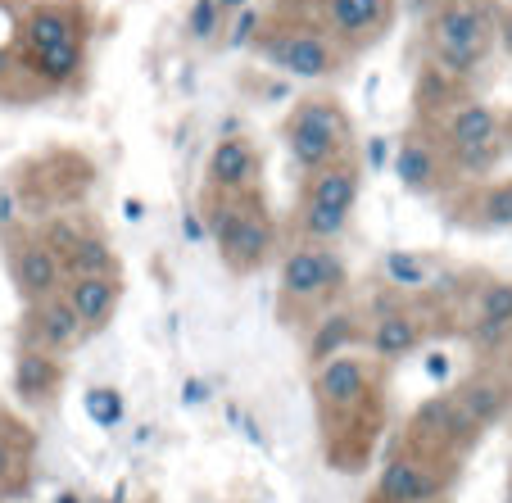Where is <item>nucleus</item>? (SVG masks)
<instances>
[{"label":"nucleus","mask_w":512,"mask_h":503,"mask_svg":"<svg viewBox=\"0 0 512 503\" xmlns=\"http://www.w3.org/2000/svg\"><path fill=\"white\" fill-rule=\"evenodd\" d=\"M313 404L322 417V440H327V463L340 472L363 467L381 431V363L368 354L345 349L313 368Z\"/></svg>","instance_id":"nucleus-1"},{"label":"nucleus","mask_w":512,"mask_h":503,"mask_svg":"<svg viewBox=\"0 0 512 503\" xmlns=\"http://www.w3.org/2000/svg\"><path fill=\"white\" fill-rule=\"evenodd\" d=\"M204 232L232 272H259L277 250V218L259 191L241 195H204Z\"/></svg>","instance_id":"nucleus-2"},{"label":"nucleus","mask_w":512,"mask_h":503,"mask_svg":"<svg viewBox=\"0 0 512 503\" xmlns=\"http://www.w3.org/2000/svg\"><path fill=\"white\" fill-rule=\"evenodd\" d=\"M349 286V268L336 245L295 241L281 254L277 272V304L286 322H318L327 309H336Z\"/></svg>","instance_id":"nucleus-3"},{"label":"nucleus","mask_w":512,"mask_h":503,"mask_svg":"<svg viewBox=\"0 0 512 503\" xmlns=\"http://www.w3.org/2000/svg\"><path fill=\"white\" fill-rule=\"evenodd\" d=\"M494 41V14L485 0H445L426 23V55L445 82L472 78Z\"/></svg>","instance_id":"nucleus-4"},{"label":"nucleus","mask_w":512,"mask_h":503,"mask_svg":"<svg viewBox=\"0 0 512 503\" xmlns=\"http://www.w3.org/2000/svg\"><path fill=\"white\" fill-rule=\"evenodd\" d=\"M281 141L290 150V164L300 168V177L322 173V168L340 164L354 155V123H349L345 105L336 96H304L281 123Z\"/></svg>","instance_id":"nucleus-5"},{"label":"nucleus","mask_w":512,"mask_h":503,"mask_svg":"<svg viewBox=\"0 0 512 503\" xmlns=\"http://www.w3.org/2000/svg\"><path fill=\"white\" fill-rule=\"evenodd\" d=\"M363 195V164L340 159V164L309 173L300 186V213H295V232L309 245H336V236L349 227Z\"/></svg>","instance_id":"nucleus-6"},{"label":"nucleus","mask_w":512,"mask_h":503,"mask_svg":"<svg viewBox=\"0 0 512 503\" xmlns=\"http://www.w3.org/2000/svg\"><path fill=\"white\" fill-rule=\"evenodd\" d=\"M254 55L295 82H327L345 64V50L313 23H268L254 32Z\"/></svg>","instance_id":"nucleus-7"},{"label":"nucleus","mask_w":512,"mask_h":503,"mask_svg":"<svg viewBox=\"0 0 512 503\" xmlns=\"http://www.w3.org/2000/svg\"><path fill=\"white\" fill-rule=\"evenodd\" d=\"M435 127H440L435 141H440V150H445L454 173L481 177L503 159V118L494 114L490 105H476V100L449 105Z\"/></svg>","instance_id":"nucleus-8"},{"label":"nucleus","mask_w":512,"mask_h":503,"mask_svg":"<svg viewBox=\"0 0 512 503\" xmlns=\"http://www.w3.org/2000/svg\"><path fill=\"white\" fill-rule=\"evenodd\" d=\"M5 259H10V281L23 304L50 300L64 291V263H59L55 245L46 241V232H10L5 236Z\"/></svg>","instance_id":"nucleus-9"},{"label":"nucleus","mask_w":512,"mask_h":503,"mask_svg":"<svg viewBox=\"0 0 512 503\" xmlns=\"http://www.w3.org/2000/svg\"><path fill=\"white\" fill-rule=\"evenodd\" d=\"M395 23V0H318V23L340 50H368Z\"/></svg>","instance_id":"nucleus-10"},{"label":"nucleus","mask_w":512,"mask_h":503,"mask_svg":"<svg viewBox=\"0 0 512 503\" xmlns=\"http://www.w3.org/2000/svg\"><path fill=\"white\" fill-rule=\"evenodd\" d=\"M449 490V472H440V463L399 449L381 463L377 485H372V503H440Z\"/></svg>","instance_id":"nucleus-11"},{"label":"nucleus","mask_w":512,"mask_h":503,"mask_svg":"<svg viewBox=\"0 0 512 503\" xmlns=\"http://www.w3.org/2000/svg\"><path fill=\"white\" fill-rule=\"evenodd\" d=\"M46 241L55 245L64 277H114L118 272V254L105 241V232L82 218H55L46 223Z\"/></svg>","instance_id":"nucleus-12"},{"label":"nucleus","mask_w":512,"mask_h":503,"mask_svg":"<svg viewBox=\"0 0 512 503\" xmlns=\"http://www.w3.org/2000/svg\"><path fill=\"white\" fill-rule=\"evenodd\" d=\"M472 436H476V426L463 417V408H458L449 395H440V399H426V404L413 413V422H408V445L404 449H413V454L440 463V454H454V449H463Z\"/></svg>","instance_id":"nucleus-13"},{"label":"nucleus","mask_w":512,"mask_h":503,"mask_svg":"<svg viewBox=\"0 0 512 503\" xmlns=\"http://www.w3.org/2000/svg\"><path fill=\"white\" fill-rule=\"evenodd\" d=\"M87 331H82L78 313L64 304V295H50V300L23 304V322H19V349H41V354L68 358L73 349H82Z\"/></svg>","instance_id":"nucleus-14"},{"label":"nucleus","mask_w":512,"mask_h":503,"mask_svg":"<svg viewBox=\"0 0 512 503\" xmlns=\"http://www.w3.org/2000/svg\"><path fill=\"white\" fill-rule=\"evenodd\" d=\"M363 345H368V358L390 368V363H404L408 354L426 345V318L417 304H390L372 318V327H363Z\"/></svg>","instance_id":"nucleus-15"},{"label":"nucleus","mask_w":512,"mask_h":503,"mask_svg":"<svg viewBox=\"0 0 512 503\" xmlns=\"http://www.w3.org/2000/svg\"><path fill=\"white\" fill-rule=\"evenodd\" d=\"M263 173V159L254 150L250 136L227 132L218 136V146L209 150V164H204V195H241L254 191Z\"/></svg>","instance_id":"nucleus-16"},{"label":"nucleus","mask_w":512,"mask_h":503,"mask_svg":"<svg viewBox=\"0 0 512 503\" xmlns=\"http://www.w3.org/2000/svg\"><path fill=\"white\" fill-rule=\"evenodd\" d=\"M55 46H87V19L78 5H37L28 19L19 23V46L14 55H32V50H55Z\"/></svg>","instance_id":"nucleus-17"},{"label":"nucleus","mask_w":512,"mask_h":503,"mask_svg":"<svg viewBox=\"0 0 512 503\" xmlns=\"http://www.w3.org/2000/svg\"><path fill=\"white\" fill-rule=\"evenodd\" d=\"M395 173H399V186L413 195H431L445 186L449 159H445V150H440V141H435L422 123H417L413 132H404V141H399Z\"/></svg>","instance_id":"nucleus-18"},{"label":"nucleus","mask_w":512,"mask_h":503,"mask_svg":"<svg viewBox=\"0 0 512 503\" xmlns=\"http://www.w3.org/2000/svg\"><path fill=\"white\" fill-rule=\"evenodd\" d=\"M59 390H64V358L41 354V349H19V358H14V399L28 413H46V408H55Z\"/></svg>","instance_id":"nucleus-19"},{"label":"nucleus","mask_w":512,"mask_h":503,"mask_svg":"<svg viewBox=\"0 0 512 503\" xmlns=\"http://www.w3.org/2000/svg\"><path fill=\"white\" fill-rule=\"evenodd\" d=\"M64 304L73 313H78L82 331L87 336H96V331H105L109 322H114L118 304H123V277H68L64 281Z\"/></svg>","instance_id":"nucleus-20"},{"label":"nucleus","mask_w":512,"mask_h":503,"mask_svg":"<svg viewBox=\"0 0 512 503\" xmlns=\"http://www.w3.org/2000/svg\"><path fill=\"white\" fill-rule=\"evenodd\" d=\"M37 436L32 426L14 413H0V499L28 494L32 485V463H37Z\"/></svg>","instance_id":"nucleus-21"},{"label":"nucleus","mask_w":512,"mask_h":503,"mask_svg":"<svg viewBox=\"0 0 512 503\" xmlns=\"http://www.w3.org/2000/svg\"><path fill=\"white\" fill-rule=\"evenodd\" d=\"M449 399H454V404L463 408L467 422L481 431V426H494L503 413H508L512 390H508V381L490 377V372H472L467 381H458V386L449 390Z\"/></svg>","instance_id":"nucleus-22"},{"label":"nucleus","mask_w":512,"mask_h":503,"mask_svg":"<svg viewBox=\"0 0 512 503\" xmlns=\"http://www.w3.org/2000/svg\"><path fill=\"white\" fill-rule=\"evenodd\" d=\"M363 345V322H358L354 309H327L318 322H313V336H309V363H327V358L345 354V349Z\"/></svg>","instance_id":"nucleus-23"},{"label":"nucleus","mask_w":512,"mask_h":503,"mask_svg":"<svg viewBox=\"0 0 512 503\" xmlns=\"http://www.w3.org/2000/svg\"><path fill=\"white\" fill-rule=\"evenodd\" d=\"M463 223L481 227V232H508L512 227V182H494L467 200Z\"/></svg>","instance_id":"nucleus-24"},{"label":"nucleus","mask_w":512,"mask_h":503,"mask_svg":"<svg viewBox=\"0 0 512 503\" xmlns=\"http://www.w3.org/2000/svg\"><path fill=\"white\" fill-rule=\"evenodd\" d=\"M472 327H499L512 336V281H490L472 300Z\"/></svg>","instance_id":"nucleus-25"},{"label":"nucleus","mask_w":512,"mask_h":503,"mask_svg":"<svg viewBox=\"0 0 512 503\" xmlns=\"http://www.w3.org/2000/svg\"><path fill=\"white\" fill-rule=\"evenodd\" d=\"M381 272H386V281H395V286H422V281L431 277L422 254H386Z\"/></svg>","instance_id":"nucleus-26"},{"label":"nucleus","mask_w":512,"mask_h":503,"mask_svg":"<svg viewBox=\"0 0 512 503\" xmlns=\"http://www.w3.org/2000/svg\"><path fill=\"white\" fill-rule=\"evenodd\" d=\"M223 19L227 14L218 10V0H195L186 14V32H191V41H209L213 32H223Z\"/></svg>","instance_id":"nucleus-27"},{"label":"nucleus","mask_w":512,"mask_h":503,"mask_svg":"<svg viewBox=\"0 0 512 503\" xmlns=\"http://www.w3.org/2000/svg\"><path fill=\"white\" fill-rule=\"evenodd\" d=\"M87 413L96 417L100 426H114L118 417H123V399H118V390H109V386H96L87 395Z\"/></svg>","instance_id":"nucleus-28"},{"label":"nucleus","mask_w":512,"mask_h":503,"mask_svg":"<svg viewBox=\"0 0 512 503\" xmlns=\"http://www.w3.org/2000/svg\"><path fill=\"white\" fill-rule=\"evenodd\" d=\"M254 32V14L250 10H241V23H236V32H232V41H245Z\"/></svg>","instance_id":"nucleus-29"},{"label":"nucleus","mask_w":512,"mask_h":503,"mask_svg":"<svg viewBox=\"0 0 512 503\" xmlns=\"http://www.w3.org/2000/svg\"><path fill=\"white\" fill-rule=\"evenodd\" d=\"M245 5H250V0H218V10H223V14H241Z\"/></svg>","instance_id":"nucleus-30"},{"label":"nucleus","mask_w":512,"mask_h":503,"mask_svg":"<svg viewBox=\"0 0 512 503\" xmlns=\"http://www.w3.org/2000/svg\"><path fill=\"white\" fill-rule=\"evenodd\" d=\"M508 503H512V485H508Z\"/></svg>","instance_id":"nucleus-31"}]
</instances>
